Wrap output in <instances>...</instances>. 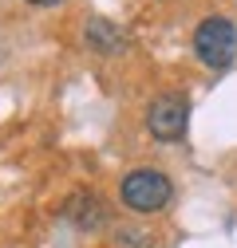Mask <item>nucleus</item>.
<instances>
[{"label": "nucleus", "mask_w": 237, "mask_h": 248, "mask_svg": "<svg viewBox=\"0 0 237 248\" xmlns=\"http://www.w3.org/2000/svg\"><path fill=\"white\" fill-rule=\"evenodd\" d=\"M190 126V103L182 95H158L151 107H146V130L158 142H178L186 138Z\"/></svg>", "instance_id": "7ed1b4c3"}, {"label": "nucleus", "mask_w": 237, "mask_h": 248, "mask_svg": "<svg viewBox=\"0 0 237 248\" xmlns=\"http://www.w3.org/2000/svg\"><path fill=\"white\" fill-rule=\"evenodd\" d=\"M24 4H36V8H55V4H64V0H24Z\"/></svg>", "instance_id": "0eeeda50"}, {"label": "nucleus", "mask_w": 237, "mask_h": 248, "mask_svg": "<svg viewBox=\"0 0 237 248\" xmlns=\"http://www.w3.org/2000/svg\"><path fill=\"white\" fill-rule=\"evenodd\" d=\"M103 205L91 197V193H79V197H71L68 201V221L75 225V229H95V225H103Z\"/></svg>", "instance_id": "39448f33"}, {"label": "nucleus", "mask_w": 237, "mask_h": 248, "mask_svg": "<svg viewBox=\"0 0 237 248\" xmlns=\"http://www.w3.org/2000/svg\"><path fill=\"white\" fill-rule=\"evenodd\" d=\"M194 55L210 71H225L237 59V24L229 16H205L194 28Z\"/></svg>", "instance_id": "f257e3e1"}, {"label": "nucleus", "mask_w": 237, "mask_h": 248, "mask_svg": "<svg viewBox=\"0 0 237 248\" xmlns=\"http://www.w3.org/2000/svg\"><path fill=\"white\" fill-rule=\"evenodd\" d=\"M118 197L131 213H158L170 205L174 185L162 170H131L123 181H118Z\"/></svg>", "instance_id": "f03ea898"}, {"label": "nucleus", "mask_w": 237, "mask_h": 248, "mask_svg": "<svg viewBox=\"0 0 237 248\" xmlns=\"http://www.w3.org/2000/svg\"><path fill=\"white\" fill-rule=\"evenodd\" d=\"M87 44H91L95 51H107V55H115V51H123L127 47V36L118 32V28L111 24V20H87Z\"/></svg>", "instance_id": "20e7f679"}, {"label": "nucleus", "mask_w": 237, "mask_h": 248, "mask_svg": "<svg viewBox=\"0 0 237 248\" xmlns=\"http://www.w3.org/2000/svg\"><path fill=\"white\" fill-rule=\"evenodd\" d=\"M115 244H118V248H146V244H151V236L138 232V229H123V232L115 236Z\"/></svg>", "instance_id": "423d86ee"}]
</instances>
